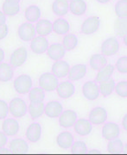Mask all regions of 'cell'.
Here are the masks:
<instances>
[{
    "mask_svg": "<svg viewBox=\"0 0 127 155\" xmlns=\"http://www.w3.org/2000/svg\"><path fill=\"white\" fill-rule=\"evenodd\" d=\"M14 89L19 94H27L32 87V79L30 76L22 74L20 75L13 82Z\"/></svg>",
    "mask_w": 127,
    "mask_h": 155,
    "instance_id": "obj_1",
    "label": "cell"
},
{
    "mask_svg": "<svg viewBox=\"0 0 127 155\" xmlns=\"http://www.w3.org/2000/svg\"><path fill=\"white\" fill-rule=\"evenodd\" d=\"M59 82L57 77L55 74L50 73V72H46L41 75L39 78V84L41 88L47 91H52L57 89L59 85Z\"/></svg>",
    "mask_w": 127,
    "mask_h": 155,
    "instance_id": "obj_2",
    "label": "cell"
},
{
    "mask_svg": "<svg viewBox=\"0 0 127 155\" xmlns=\"http://www.w3.org/2000/svg\"><path fill=\"white\" fill-rule=\"evenodd\" d=\"M27 110L25 102L20 97H15L11 100L9 104V111L14 117H22Z\"/></svg>",
    "mask_w": 127,
    "mask_h": 155,
    "instance_id": "obj_3",
    "label": "cell"
},
{
    "mask_svg": "<svg viewBox=\"0 0 127 155\" xmlns=\"http://www.w3.org/2000/svg\"><path fill=\"white\" fill-rule=\"evenodd\" d=\"M82 93L87 99L90 101L96 100L100 96V86L93 81H88L83 84Z\"/></svg>",
    "mask_w": 127,
    "mask_h": 155,
    "instance_id": "obj_4",
    "label": "cell"
},
{
    "mask_svg": "<svg viewBox=\"0 0 127 155\" xmlns=\"http://www.w3.org/2000/svg\"><path fill=\"white\" fill-rule=\"evenodd\" d=\"M49 47V41L44 36H36L30 41V49L34 54H42L45 53Z\"/></svg>",
    "mask_w": 127,
    "mask_h": 155,
    "instance_id": "obj_5",
    "label": "cell"
},
{
    "mask_svg": "<svg viewBox=\"0 0 127 155\" xmlns=\"http://www.w3.org/2000/svg\"><path fill=\"white\" fill-rule=\"evenodd\" d=\"M36 28L30 22H24L19 26L17 29V35L19 38L23 41H29L35 37Z\"/></svg>",
    "mask_w": 127,
    "mask_h": 155,
    "instance_id": "obj_6",
    "label": "cell"
},
{
    "mask_svg": "<svg viewBox=\"0 0 127 155\" xmlns=\"http://www.w3.org/2000/svg\"><path fill=\"white\" fill-rule=\"evenodd\" d=\"M107 120V113L104 108L96 107L90 111L89 121L94 125L104 124Z\"/></svg>",
    "mask_w": 127,
    "mask_h": 155,
    "instance_id": "obj_7",
    "label": "cell"
},
{
    "mask_svg": "<svg viewBox=\"0 0 127 155\" xmlns=\"http://www.w3.org/2000/svg\"><path fill=\"white\" fill-rule=\"evenodd\" d=\"M100 19L97 16L90 17L87 18L81 24V32L85 35H92L98 30L100 27Z\"/></svg>",
    "mask_w": 127,
    "mask_h": 155,
    "instance_id": "obj_8",
    "label": "cell"
},
{
    "mask_svg": "<svg viewBox=\"0 0 127 155\" xmlns=\"http://www.w3.org/2000/svg\"><path fill=\"white\" fill-rule=\"evenodd\" d=\"M119 49V43L114 37H111L105 40L101 45V52L103 55L112 56L115 54Z\"/></svg>",
    "mask_w": 127,
    "mask_h": 155,
    "instance_id": "obj_9",
    "label": "cell"
},
{
    "mask_svg": "<svg viewBox=\"0 0 127 155\" xmlns=\"http://www.w3.org/2000/svg\"><path fill=\"white\" fill-rule=\"evenodd\" d=\"M77 121V115L74 110H67L62 111L59 116V123L61 127L64 128H68L74 125V123Z\"/></svg>",
    "mask_w": 127,
    "mask_h": 155,
    "instance_id": "obj_10",
    "label": "cell"
},
{
    "mask_svg": "<svg viewBox=\"0 0 127 155\" xmlns=\"http://www.w3.org/2000/svg\"><path fill=\"white\" fill-rule=\"evenodd\" d=\"M120 134V127L114 122H109L102 127V136L107 140H112L118 137Z\"/></svg>",
    "mask_w": 127,
    "mask_h": 155,
    "instance_id": "obj_11",
    "label": "cell"
},
{
    "mask_svg": "<svg viewBox=\"0 0 127 155\" xmlns=\"http://www.w3.org/2000/svg\"><path fill=\"white\" fill-rule=\"evenodd\" d=\"M51 70L53 74H55L58 78H61L68 75L70 71V66L66 61H56L52 65Z\"/></svg>",
    "mask_w": 127,
    "mask_h": 155,
    "instance_id": "obj_12",
    "label": "cell"
},
{
    "mask_svg": "<svg viewBox=\"0 0 127 155\" xmlns=\"http://www.w3.org/2000/svg\"><path fill=\"white\" fill-rule=\"evenodd\" d=\"M27 49L23 47H20L15 50L11 56V64L13 67H19L23 65L27 59Z\"/></svg>",
    "mask_w": 127,
    "mask_h": 155,
    "instance_id": "obj_13",
    "label": "cell"
},
{
    "mask_svg": "<svg viewBox=\"0 0 127 155\" xmlns=\"http://www.w3.org/2000/svg\"><path fill=\"white\" fill-rule=\"evenodd\" d=\"M74 92V85L70 82H61L59 84L58 87L56 89V93L59 97L62 99H67L71 97Z\"/></svg>",
    "mask_w": 127,
    "mask_h": 155,
    "instance_id": "obj_14",
    "label": "cell"
},
{
    "mask_svg": "<svg viewBox=\"0 0 127 155\" xmlns=\"http://www.w3.org/2000/svg\"><path fill=\"white\" fill-rule=\"evenodd\" d=\"M62 110H63L62 105L59 102L51 101L45 105L44 113L50 118H56L60 116V115L62 113Z\"/></svg>",
    "mask_w": 127,
    "mask_h": 155,
    "instance_id": "obj_15",
    "label": "cell"
},
{
    "mask_svg": "<svg viewBox=\"0 0 127 155\" xmlns=\"http://www.w3.org/2000/svg\"><path fill=\"white\" fill-rule=\"evenodd\" d=\"M74 128L77 134L81 136H86L88 135L92 131V123L90 121H88L84 118H81L74 123Z\"/></svg>",
    "mask_w": 127,
    "mask_h": 155,
    "instance_id": "obj_16",
    "label": "cell"
},
{
    "mask_svg": "<svg viewBox=\"0 0 127 155\" xmlns=\"http://www.w3.org/2000/svg\"><path fill=\"white\" fill-rule=\"evenodd\" d=\"M73 140L74 137L72 133L68 131H63L59 134L56 137V143L58 147H60L62 149L70 148L73 145Z\"/></svg>",
    "mask_w": 127,
    "mask_h": 155,
    "instance_id": "obj_17",
    "label": "cell"
},
{
    "mask_svg": "<svg viewBox=\"0 0 127 155\" xmlns=\"http://www.w3.org/2000/svg\"><path fill=\"white\" fill-rule=\"evenodd\" d=\"M87 73V67L83 64H78L74 67H70V71L67 75L68 78L72 81H77L82 79L86 76Z\"/></svg>",
    "mask_w": 127,
    "mask_h": 155,
    "instance_id": "obj_18",
    "label": "cell"
},
{
    "mask_svg": "<svg viewBox=\"0 0 127 155\" xmlns=\"http://www.w3.org/2000/svg\"><path fill=\"white\" fill-rule=\"evenodd\" d=\"M2 130L8 136H14L19 131V124L15 119H6L2 124Z\"/></svg>",
    "mask_w": 127,
    "mask_h": 155,
    "instance_id": "obj_19",
    "label": "cell"
},
{
    "mask_svg": "<svg viewBox=\"0 0 127 155\" xmlns=\"http://www.w3.org/2000/svg\"><path fill=\"white\" fill-rule=\"evenodd\" d=\"M51 8L54 14L59 17H63L69 10V3L67 0H55Z\"/></svg>",
    "mask_w": 127,
    "mask_h": 155,
    "instance_id": "obj_20",
    "label": "cell"
},
{
    "mask_svg": "<svg viewBox=\"0 0 127 155\" xmlns=\"http://www.w3.org/2000/svg\"><path fill=\"white\" fill-rule=\"evenodd\" d=\"M42 134V127L38 123H32L26 130V138L30 142H37Z\"/></svg>",
    "mask_w": 127,
    "mask_h": 155,
    "instance_id": "obj_21",
    "label": "cell"
},
{
    "mask_svg": "<svg viewBox=\"0 0 127 155\" xmlns=\"http://www.w3.org/2000/svg\"><path fill=\"white\" fill-rule=\"evenodd\" d=\"M10 150L13 153H25L29 150V145L22 139H14L10 144Z\"/></svg>",
    "mask_w": 127,
    "mask_h": 155,
    "instance_id": "obj_22",
    "label": "cell"
},
{
    "mask_svg": "<svg viewBox=\"0 0 127 155\" xmlns=\"http://www.w3.org/2000/svg\"><path fill=\"white\" fill-rule=\"evenodd\" d=\"M36 31L39 36H47L53 31L52 23L47 19H41L36 25Z\"/></svg>",
    "mask_w": 127,
    "mask_h": 155,
    "instance_id": "obj_23",
    "label": "cell"
},
{
    "mask_svg": "<svg viewBox=\"0 0 127 155\" xmlns=\"http://www.w3.org/2000/svg\"><path fill=\"white\" fill-rule=\"evenodd\" d=\"M65 51L62 45L60 44H52L49 47L47 50L48 55L51 60L53 61H60L61 58H63L65 55Z\"/></svg>",
    "mask_w": 127,
    "mask_h": 155,
    "instance_id": "obj_24",
    "label": "cell"
},
{
    "mask_svg": "<svg viewBox=\"0 0 127 155\" xmlns=\"http://www.w3.org/2000/svg\"><path fill=\"white\" fill-rule=\"evenodd\" d=\"M69 11L74 16H82L87 11V4L84 0H72L69 3Z\"/></svg>",
    "mask_w": 127,
    "mask_h": 155,
    "instance_id": "obj_25",
    "label": "cell"
},
{
    "mask_svg": "<svg viewBox=\"0 0 127 155\" xmlns=\"http://www.w3.org/2000/svg\"><path fill=\"white\" fill-rule=\"evenodd\" d=\"M107 65V60L105 55H101L99 54H95L90 57V67L93 70L100 71Z\"/></svg>",
    "mask_w": 127,
    "mask_h": 155,
    "instance_id": "obj_26",
    "label": "cell"
},
{
    "mask_svg": "<svg viewBox=\"0 0 127 155\" xmlns=\"http://www.w3.org/2000/svg\"><path fill=\"white\" fill-rule=\"evenodd\" d=\"M40 16H41V11L38 6L29 5L25 9L24 17L29 22H35L38 21Z\"/></svg>",
    "mask_w": 127,
    "mask_h": 155,
    "instance_id": "obj_27",
    "label": "cell"
},
{
    "mask_svg": "<svg viewBox=\"0 0 127 155\" xmlns=\"http://www.w3.org/2000/svg\"><path fill=\"white\" fill-rule=\"evenodd\" d=\"M13 76L14 72L12 67L9 64L2 62L0 64V82H8L13 78Z\"/></svg>",
    "mask_w": 127,
    "mask_h": 155,
    "instance_id": "obj_28",
    "label": "cell"
},
{
    "mask_svg": "<svg viewBox=\"0 0 127 155\" xmlns=\"http://www.w3.org/2000/svg\"><path fill=\"white\" fill-rule=\"evenodd\" d=\"M44 104L43 102L30 103L28 108V110L30 117H32L33 119H36L43 116V114L44 113Z\"/></svg>",
    "mask_w": 127,
    "mask_h": 155,
    "instance_id": "obj_29",
    "label": "cell"
},
{
    "mask_svg": "<svg viewBox=\"0 0 127 155\" xmlns=\"http://www.w3.org/2000/svg\"><path fill=\"white\" fill-rule=\"evenodd\" d=\"M20 11V5L17 2L5 1L2 5V11L5 14V16H15Z\"/></svg>",
    "mask_w": 127,
    "mask_h": 155,
    "instance_id": "obj_30",
    "label": "cell"
},
{
    "mask_svg": "<svg viewBox=\"0 0 127 155\" xmlns=\"http://www.w3.org/2000/svg\"><path fill=\"white\" fill-rule=\"evenodd\" d=\"M53 31L57 35H65L69 31V23L66 20L58 18L52 23Z\"/></svg>",
    "mask_w": 127,
    "mask_h": 155,
    "instance_id": "obj_31",
    "label": "cell"
},
{
    "mask_svg": "<svg viewBox=\"0 0 127 155\" xmlns=\"http://www.w3.org/2000/svg\"><path fill=\"white\" fill-rule=\"evenodd\" d=\"M115 85H116L115 82L112 78H110L107 80L101 82L100 84V94L102 95L103 97L109 96L113 92V91H115Z\"/></svg>",
    "mask_w": 127,
    "mask_h": 155,
    "instance_id": "obj_32",
    "label": "cell"
},
{
    "mask_svg": "<svg viewBox=\"0 0 127 155\" xmlns=\"http://www.w3.org/2000/svg\"><path fill=\"white\" fill-rule=\"evenodd\" d=\"M78 44L77 37L73 34H67L62 39V47L66 51L74 50Z\"/></svg>",
    "mask_w": 127,
    "mask_h": 155,
    "instance_id": "obj_33",
    "label": "cell"
},
{
    "mask_svg": "<svg viewBox=\"0 0 127 155\" xmlns=\"http://www.w3.org/2000/svg\"><path fill=\"white\" fill-rule=\"evenodd\" d=\"M114 70H115V67L112 65H106L103 69H101L100 71L98 72L97 76H96V81L99 83H101L105 80L109 79L111 76L112 75Z\"/></svg>",
    "mask_w": 127,
    "mask_h": 155,
    "instance_id": "obj_34",
    "label": "cell"
},
{
    "mask_svg": "<svg viewBox=\"0 0 127 155\" xmlns=\"http://www.w3.org/2000/svg\"><path fill=\"white\" fill-rule=\"evenodd\" d=\"M114 28L118 35L120 37H125L127 35V17L118 18L115 21Z\"/></svg>",
    "mask_w": 127,
    "mask_h": 155,
    "instance_id": "obj_35",
    "label": "cell"
},
{
    "mask_svg": "<svg viewBox=\"0 0 127 155\" xmlns=\"http://www.w3.org/2000/svg\"><path fill=\"white\" fill-rule=\"evenodd\" d=\"M45 97L44 91L43 89L33 88L29 92V99L30 103H40L43 102Z\"/></svg>",
    "mask_w": 127,
    "mask_h": 155,
    "instance_id": "obj_36",
    "label": "cell"
},
{
    "mask_svg": "<svg viewBox=\"0 0 127 155\" xmlns=\"http://www.w3.org/2000/svg\"><path fill=\"white\" fill-rule=\"evenodd\" d=\"M124 149V144L120 140H112L107 145V151L110 153H121Z\"/></svg>",
    "mask_w": 127,
    "mask_h": 155,
    "instance_id": "obj_37",
    "label": "cell"
},
{
    "mask_svg": "<svg viewBox=\"0 0 127 155\" xmlns=\"http://www.w3.org/2000/svg\"><path fill=\"white\" fill-rule=\"evenodd\" d=\"M114 11L118 18L127 17V0H118L115 5Z\"/></svg>",
    "mask_w": 127,
    "mask_h": 155,
    "instance_id": "obj_38",
    "label": "cell"
},
{
    "mask_svg": "<svg viewBox=\"0 0 127 155\" xmlns=\"http://www.w3.org/2000/svg\"><path fill=\"white\" fill-rule=\"evenodd\" d=\"M71 152L72 153H87V144L81 141V140H79V141H75L71 147Z\"/></svg>",
    "mask_w": 127,
    "mask_h": 155,
    "instance_id": "obj_39",
    "label": "cell"
},
{
    "mask_svg": "<svg viewBox=\"0 0 127 155\" xmlns=\"http://www.w3.org/2000/svg\"><path fill=\"white\" fill-rule=\"evenodd\" d=\"M115 92L120 97H127V81H120L117 84Z\"/></svg>",
    "mask_w": 127,
    "mask_h": 155,
    "instance_id": "obj_40",
    "label": "cell"
},
{
    "mask_svg": "<svg viewBox=\"0 0 127 155\" xmlns=\"http://www.w3.org/2000/svg\"><path fill=\"white\" fill-rule=\"evenodd\" d=\"M116 69L120 73H127V57H120L118 59L115 65Z\"/></svg>",
    "mask_w": 127,
    "mask_h": 155,
    "instance_id": "obj_41",
    "label": "cell"
},
{
    "mask_svg": "<svg viewBox=\"0 0 127 155\" xmlns=\"http://www.w3.org/2000/svg\"><path fill=\"white\" fill-rule=\"evenodd\" d=\"M9 111V105L5 101L0 100V120L5 119Z\"/></svg>",
    "mask_w": 127,
    "mask_h": 155,
    "instance_id": "obj_42",
    "label": "cell"
},
{
    "mask_svg": "<svg viewBox=\"0 0 127 155\" xmlns=\"http://www.w3.org/2000/svg\"><path fill=\"white\" fill-rule=\"evenodd\" d=\"M8 34V27L5 23L0 24V40H3L5 38L6 35Z\"/></svg>",
    "mask_w": 127,
    "mask_h": 155,
    "instance_id": "obj_43",
    "label": "cell"
},
{
    "mask_svg": "<svg viewBox=\"0 0 127 155\" xmlns=\"http://www.w3.org/2000/svg\"><path fill=\"white\" fill-rule=\"evenodd\" d=\"M7 143V138L6 134L4 132H0V148L4 147Z\"/></svg>",
    "mask_w": 127,
    "mask_h": 155,
    "instance_id": "obj_44",
    "label": "cell"
},
{
    "mask_svg": "<svg viewBox=\"0 0 127 155\" xmlns=\"http://www.w3.org/2000/svg\"><path fill=\"white\" fill-rule=\"evenodd\" d=\"M5 21H6L5 14L3 11H0V24H4V23H5Z\"/></svg>",
    "mask_w": 127,
    "mask_h": 155,
    "instance_id": "obj_45",
    "label": "cell"
},
{
    "mask_svg": "<svg viewBox=\"0 0 127 155\" xmlns=\"http://www.w3.org/2000/svg\"><path fill=\"white\" fill-rule=\"evenodd\" d=\"M122 126L127 131V114L124 116V118L122 120Z\"/></svg>",
    "mask_w": 127,
    "mask_h": 155,
    "instance_id": "obj_46",
    "label": "cell"
},
{
    "mask_svg": "<svg viewBox=\"0 0 127 155\" xmlns=\"http://www.w3.org/2000/svg\"><path fill=\"white\" fill-rule=\"evenodd\" d=\"M5 59V53H4V51L0 48V64L2 63V61L3 60Z\"/></svg>",
    "mask_w": 127,
    "mask_h": 155,
    "instance_id": "obj_47",
    "label": "cell"
},
{
    "mask_svg": "<svg viewBox=\"0 0 127 155\" xmlns=\"http://www.w3.org/2000/svg\"><path fill=\"white\" fill-rule=\"evenodd\" d=\"M0 153H10V150L5 149L3 147L0 148Z\"/></svg>",
    "mask_w": 127,
    "mask_h": 155,
    "instance_id": "obj_48",
    "label": "cell"
},
{
    "mask_svg": "<svg viewBox=\"0 0 127 155\" xmlns=\"http://www.w3.org/2000/svg\"><path fill=\"white\" fill-rule=\"evenodd\" d=\"M89 153H100V151L99 150H90Z\"/></svg>",
    "mask_w": 127,
    "mask_h": 155,
    "instance_id": "obj_49",
    "label": "cell"
},
{
    "mask_svg": "<svg viewBox=\"0 0 127 155\" xmlns=\"http://www.w3.org/2000/svg\"><path fill=\"white\" fill-rule=\"evenodd\" d=\"M99 3H100V4H106V3H108L110 0H97Z\"/></svg>",
    "mask_w": 127,
    "mask_h": 155,
    "instance_id": "obj_50",
    "label": "cell"
},
{
    "mask_svg": "<svg viewBox=\"0 0 127 155\" xmlns=\"http://www.w3.org/2000/svg\"><path fill=\"white\" fill-rule=\"evenodd\" d=\"M123 153H127V144H125L124 146V149H123Z\"/></svg>",
    "mask_w": 127,
    "mask_h": 155,
    "instance_id": "obj_51",
    "label": "cell"
},
{
    "mask_svg": "<svg viewBox=\"0 0 127 155\" xmlns=\"http://www.w3.org/2000/svg\"><path fill=\"white\" fill-rule=\"evenodd\" d=\"M124 44L125 45V46L127 47V35L124 37Z\"/></svg>",
    "mask_w": 127,
    "mask_h": 155,
    "instance_id": "obj_52",
    "label": "cell"
},
{
    "mask_svg": "<svg viewBox=\"0 0 127 155\" xmlns=\"http://www.w3.org/2000/svg\"><path fill=\"white\" fill-rule=\"evenodd\" d=\"M5 1H10V2H17V3H19L20 0H5Z\"/></svg>",
    "mask_w": 127,
    "mask_h": 155,
    "instance_id": "obj_53",
    "label": "cell"
},
{
    "mask_svg": "<svg viewBox=\"0 0 127 155\" xmlns=\"http://www.w3.org/2000/svg\"><path fill=\"white\" fill-rule=\"evenodd\" d=\"M67 1H68V0H67ZM71 1H72V0H71Z\"/></svg>",
    "mask_w": 127,
    "mask_h": 155,
    "instance_id": "obj_54",
    "label": "cell"
}]
</instances>
